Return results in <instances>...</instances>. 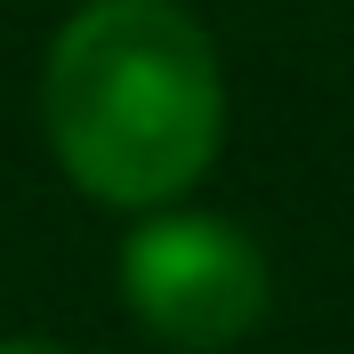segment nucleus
<instances>
[{
  "label": "nucleus",
  "mask_w": 354,
  "mask_h": 354,
  "mask_svg": "<svg viewBox=\"0 0 354 354\" xmlns=\"http://www.w3.org/2000/svg\"><path fill=\"white\" fill-rule=\"evenodd\" d=\"M57 169L105 209H169L225 145V73L194 8L81 0L41 65Z\"/></svg>",
  "instance_id": "nucleus-1"
},
{
  "label": "nucleus",
  "mask_w": 354,
  "mask_h": 354,
  "mask_svg": "<svg viewBox=\"0 0 354 354\" xmlns=\"http://www.w3.org/2000/svg\"><path fill=\"white\" fill-rule=\"evenodd\" d=\"M266 250L218 209H145L121 242V298L161 346L225 354L266 322Z\"/></svg>",
  "instance_id": "nucleus-2"
},
{
  "label": "nucleus",
  "mask_w": 354,
  "mask_h": 354,
  "mask_svg": "<svg viewBox=\"0 0 354 354\" xmlns=\"http://www.w3.org/2000/svg\"><path fill=\"white\" fill-rule=\"evenodd\" d=\"M0 354H65V346H41V338H0Z\"/></svg>",
  "instance_id": "nucleus-3"
}]
</instances>
